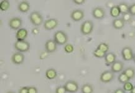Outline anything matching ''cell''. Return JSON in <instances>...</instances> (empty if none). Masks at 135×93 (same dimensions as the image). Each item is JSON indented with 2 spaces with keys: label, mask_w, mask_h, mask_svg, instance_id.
Here are the masks:
<instances>
[{
  "label": "cell",
  "mask_w": 135,
  "mask_h": 93,
  "mask_svg": "<svg viewBox=\"0 0 135 93\" xmlns=\"http://www.w3.org/2000/svg\"><path fill=\"white\" fill-rule=\"evenodd\" d=\"M54 40L57 45H64L68 42V36L64 31L58 30L54 35Z\"/></svg>",
  "instance_id": "cell-1"
},
{
  "label": "cell",
  "mask_w": 135,
  "mask_h": 93,
  "mask_svg": "<svg viewBox=\"0 0 135 93\" xmlns=\"http://www.w3.org/2000/svg\"><path fill=\"white\" fill-rule=\"evenodd\" d=\"M29 20L34 26H40L43 22V17L39 12L34 11L29 15Z\"/></svg>",
  "instance_id": "cell-2"
},
{
  "label": "cell",
  "mask_w": 135,
  "mask_h": 93,
  "mask_svg": "<svg viewBox=\"0 0 135 93\" xmlns=\"http://www.w3.org/2000/svg\"><path fill=\"white\" fill-rule=\"evenodd\" d=\"M94 24L93 22L90 20H86L81 24L80 32L83 35H90L93 32Z\"/></svg>",
  "instance_id": "cell-3"
},
{
  "label": "cell",
  "mask_w": 135,
  "mask_h": 93,
  "mask_svg": "<svg viewBox=\"0 0 135 93\" xmlns=\"http://www.w3.org/2000/svg\"><path fill=\"white\" fill-rule=\"evenodd\" d=\"M14 47L19 52H26L30 49V44L26 40H17L16 41L15 44H14Z\"/></svg>",
  "instance_id": "cell-4"
},
{
  "label": "cell",
  "mask_w": 135,
  "mask_h": 93,
  "mask_svg": "<svg viewBox=\"0 0 135 93\" xmlns=\"http://www.w3.org/2000/svg\"><path fill=\"white\" fill-rule=\"evenodd\" d=\"M64 86L67 92L75 93L79 90V84L74 80L67 81Z\"/></svg>",
  "instance_id": "cell-5"
},
{
  "label": "cell",
  "mask_w": 135,
  "mask_h": 93,
  "mask_svg": "<svg viewBox=\"0 0 135 93\" xmlns=\"http://www.w3.org/2000/svg\"><path fill=\"white\" fill-rule=\"evenodd\" d=\"M115 78V74L113 72H112L111 70H106L103 71L101 74L100 77V80L102 82L104 83H108L112 81Z\"/></svg>",
  "instance_id": "cell-6"
},
{
  "label": "cell",
  "mask_w": 135,
  "mask_h": 93,
  "mask_svg": "<svg viewBox=\"0 0 135 93\" xmlns=\"http://www.w3.org/2000/svg\"><path fill=\"white\" fill-rule=\"evenodd\" d=\"M122 55L123 59L125 61H131L133 60V50L129 47H124L122 50Z\"/></svg>",
  "instance_id": "cell-7"
},
{
  "label": "cell",
  "mask_w": 135,
  "mask_h": 93,
  "mask_svg": "<svg viewBox=\"0 0 135 93\" xmlns=\"http://www.w3.org/2000/svg\"><path fill=\"white\" fill-rule=\"evenodd\" d=\"M59 25V20L56 19H49L44 22V27L47 30H51L56 28Z\"/></svg>",
  "instance_id": "cell-8"
},
{
  "label": "cell",
  "mask_w": 135,
  "mask_h": 93,
  "mask_svg": "<svg viewBox=\"0 0 135 93\" xmlns=\"http://www.w3.org/2000/svg\"><path fill=\"white\" fill-rule=\"evenodd\" d=\"M22 24V21L21 19L18 18V17L11 18V19H9V22H8V25H9L10 28L15 30H18L20 29V27H21Z\"/></svg>",
  "instance_id": "cell-9"
},
{
  "label": "cell",
  "mask_w": 135,
  "mask_h": 93,
  "mask_svg": "<svg viewBox=\"0 0 135 93\" xmlns=\"http://www.w3.org/2000/svg\"><path fill=\"white\" fill-rule=\"evenodd\" d=\"M11 60L13 64L16 65H21L25 61V55L21 52H16L11 56Z\"/></svg>",
  "instance_id": "cell-10"
},
{
  "label": "cell",
  "mask_w": 135,
  "mask_h": 93,
  "mask_svg": "<svg viewBox=\"0 0 135 93\" xmlns=\"http://www.w3.org/2000/svg\"><path fill=\"white\" fill-rule=\"evenodd\" d=\"M84 11L82 9H75L70 13V18L74 21L79 22L82 20L84 18Z\"/></svg>",
  "instance_id": "cell-11"
},
{
  "label": "cell",
  "mask_w": 135,
  "mask_h": 93,
  "mask_svg": "<svg viewBox=\"0 0 135 93\" xmlns=\"http://www.w3.org/2000/svg\"><path fill=\"white\" fill-rule=\"evenodd\" d=\"M57 48V44L54 40V39L47 40L45 44V49L48 53L54 52L56 51Z\"/></svg>",
  "instance_id": "cell-12"
},
{
  "label": "cell",
  "mask_w": 135,
  "mask_h": 93,
  "mask_svg": "<svg viewBox=\"0 0 135 93\" xmlns=\"http://www.w3.org/2000/svg\"><path fill=\"white\" fill-rule=\"evenodd\" d=\"M93 17L97 19H102L104 18L105 16V11L102 7H96L92 10Z\"/></svg>",
  "instance_id": "cell-13"
},
{
  "label": "cell",
  "mask_w": 135,
  "mask_h": 93,
  "mask_svg": "<svg viewBox=\"0 0 135 93\" xmlns=\"http://www.w3.org/2000/svg\"><path fill=\"white\" fill-rule=\"evenodd\" d=\"M124 68V63L120 60H117L113 65L111 66V71L115 73H119L122 71Z\"/></svg>",
  "instance_id": "cell-14"
},
{
  "label": "cell",
  "mask_w": 135,
  "mask_h": 93,
  "mask_svg": "<svg viewBox=\"0 0 135 93\" xmlns=\"http://www.w3.org/2000/svg\"><path fill=\"white\" fill-rule=\"evenodd\" d=\"M27 35H28V31L24 28L20 29L16 33V38L18 41L25 40L27 37Z\"/></svg>",
  "instance_id": "cell-15"
},
{
  "label": "cell",
  "mask_w": 135,
  "mask_h": 93,
  "mask_svg": "<svg viewBox=\"0 0 135 93\" xmlns=\"http://www.w3.org/2000/svg\"><path fill=\"white\" fill-rule=\"evenodd\" d=\"M116 59H117V56H116L115 53L112 52L107 53L106 55L105 56V64H106L107 66H110V65L112 66V65L117 61Z\"/></svg>",
  "instance_id": "cell-16"
},
{
  "label": "cell",
  "mask_w": 135,
  "mask_h": 93,
  "mask_svg": "<svg viewBox=\"0 0 135 93\" xmlns=\"http://www.w3.org/2000/svg\"><path fill=\"white\" fill-rule=\"evenodd\" d=\"M18 9L21 13H27L30 9V4L27 1H21L18 4Z\"/></svg>",
  "instance_id": "cell-17"
},
{
  "label": "cell",
  "mask_w": 135,
  "mask_h": 93,
  "mask_svg": "<svg viewBox=\"0 0 135 93\" xmlns=\"http://www.w3.org/2000/svg\"><path fill=\"white\" fill-rule=\"evenodd\" d=\"M124 23H125V22L124 21V20L122 18H117L113 20L112 25H113V27L115 29L119 30V29L123 28V27L124 26Z\"/></svg>",
  "instance_id": "cell-18"
},
{
  "label": "cell",
  "mask_w": 135,
  "mask_h": 93,
  "mask_svg": "<svg viewBox=\"0 0 135 93\" xmlns=\"http://www.w3.org/2000/svg\"><path fill=\"white\" fill-rule=\"evenodd\" d=\"M57 76V72L54 68H50L46 70V77L48 80H52L55 79Z\"/></svg>",
  "instance_id": "cell-19"
},
{
  "label": "cell",
  "mask_w": 135,
  "mask_h": 93,
  "mask_svg": "<svg viewBox=\"0 0 135 93\" xmlns=\"http://www.w3.org/2000/svg\"><path fill=\"white\" fill-rule=\"evenodd\" d=\"M110 14L111 16L117 19V18H118L121 14L120 10L119 9L118 5H115V6H112L110 9Z\"/></svg>",
  "instance_id": "cell-20"
},
{
  "label": "cell",
  "mask_w": 135,
  "mask_h": 93,
  "mask_svg": "<svg viewBox=\"0 0 135 93\" xmlns=\"http://www.w3.org/2000/svg\"><path fill=\"white\" fill-rule=\"evenodd\" d=\"M94 89L93 86L90 84H84L81 87L82 93H93Z\"/></svg>",
  "instance_id": "cell-21"
},
{
  "label": "cell",
  "mask_w": 135,
  "mask_h": 93,
  "mask_svg": "<svg viewBox=\"0 0 135 93\" xmlns=\"http://www.w3.org/2000/svg\"><path fill=\"white\" fill-rule=\"evenodd\" d=\"M118 7L119 9L120 10L121 14H125L129 13V6H128V4L127 3L124 2L120 3V4H118Z\"/></svg>",
  "instance_id": "cell-22"
},
{
  "label": "cell",
  "mask_w": 135,
  "mask_h": 93,
  "mask_svg": "<svg viewBox=\"0 0 135 93\" xmlns=\"http://www.w3.org/2000/svg\"><path fill=\"white\" fill-rule=\"evenodd\" d=\"M125 73V75L129 78L130 80L133 79L135 76V70L134 68H131V67H128V68H126L125 70L123 71Z\"/></svg>",
  "instance_id": "cell-23"
},
{
  "label": "cell",
  "mask_w": 135,
  "mask_h": 93,
  "mask_svg": "<svg viewBox=\"0 0 135 93\" xmlns=\"http://www.w3.org/2000/svg\"><path fill=\"white\" fill-rule=\"evenodd\" d=\"M10 3L8 0H3L0 3V9L2 11H6L9 9Z\"/></svg>",
  "instance_id": "cell-24"
},
{
  "label": "cell",
  "mask_w": 135,
  "mask_h": 93,
  "mask_svg": "<svg viewBox=\"0 0 135 93\" xmlns=\"http://www.w3.org/2000/svg\"><path fill=\"white\" fill-rule=\"evenodd\" d=\"M118 81L120 82V83L124 84V83H126V82L129 81L130 79H129V78L125 75V73L123 71L122 73H121L120 75H119L118 77Z\"/></svg>",
  "instance_id": "cell-25"
},
{
  "label": "cell",
  "mask_w": 135,
  "mask_h": 93,
  "mask_svg": "<svg viewBox=\"0 0 135 93\" xmlns=\"http://www.w3.org/2000/svg\"><path fill=\"white\" fill-rule=\"evenodd\" d=\"M97 49H98L100 50H101L103 52L107 53L108 51L109 50V49H110V47H109L108 44H106V43L102 42L100 43V44H98V45L97 47Z\"/></svg>",
  "instance_id": "cell-26"
},
{
  "label": "cell",
  "mask_w": 135,
  "mask_h": 93,
  "mask_svg": "<svg viewBox=\"0 0 135 93\" xmlns=\"http://www.w3.org/2000/svg\"><path fill=\"white\" fill-rule=\"evenodd\" d=\"M106 54H107L106 53H105V52H103V51L100 50H98V49H95L93 52V55H94V56H95V57H97V58H105Z\"/></svg>",
  "instance_id": "cell-27"
},
{
  "label": "cell",
  "mask_w": 135,
  "mask_h": 93,
  "mask_svg": "<svg viewBox=\"0 0 135 93\" xmlns=\"http://www.w3.org/2000/svg\"><path fill=\"white\" fill-rule=\"evenodd\" d=\"M64 49L65 52H66L67 53H71L73 52L74 50V47L73 45L71 44H67L64 45Z\"/></svg>",
  "instance_id": "cell-28"
},
{
  "label": "cell",
  "mask_w": 135,
  "mask_h": 93,
  "mask_svg": "<svg viewBox=\"0 0 135 93\" xmlns=\"http://www.w3.org/2000/svg\"><path fill=\"white\" fill-rule=\"evenodd\" d=\"M133 88H134V86H133V84L129 81L124 83L123 84V89L124 91H129V92H131V91L133 90Z\"/></svg>",
  "instance_id": "cell-29"
},
{
  "label": "cell",
  "mask_w": 135,
  "mask_h": 93,
  "mask_svg": "<svg viewBox=\"0 0 135 93\" xmlns=\"http://www.w3.org/2000/svg\"><path fill=\"white\" fill-rule=\"evenodd\" d=\"M64 86H59L55 89V93H67Z\"/></svg>",
  "instance_id": "cell-30"
},
{
  "label": "cell",
  "mask_w": 135,
  "mask_h": 93,
  "mask_svg": "<svg viewBox=\"0 0 135 93\" xmlns=\"http://www.w3.org/2000/svg\"><path fill=\"white\" fill-rule=\"evenodd\" d=\"M122 19L124 20V22H130L132 19V16L129 13L125 14H123Z\"/></svg>",
  "instance_id": "cell-31"
},
{
  "label": "cell",
  "mask_w": 135,
  "mask_h": 93,
  "mask_svg": "<svg viewBox=\"0 0 135 93\" xmlns=\"http://www.w3.org/2000/svg\"><path fill=\"white\" fill-rule=\"evenodd\" d=\"M129 13L132 16H135V3L132 4L129 6Z\"/></svg>",
  "instance_id": "cell-32"
},
{
  "label": "cell",
  "mask_w": 135,
  "mask_h": 93,
  "mask_svg": "<svg viewBox=\"0 0 135 93\" xmlns=\"http://www.w3.org/2000/svg\"><path fill=\"white\" fill-rule=\"evenodd\" d=\"M28 93H38V90L36 87L29 86L28 87Z\"/></svg>",
  "instance_id": "cell-33"
},
{
  "label": "cell",
  "mask_w": 135,
  "mask_h": 93,
  "mask_svg": "<svg viewBox=\"0 0 135 93\" xmlns=\"http://www.w3.org/2000/svg\"><path fill=\"white\" fill-rule=\"evenodd\" d=\"M18 93H28V87H22L19 89Z\"/></svg>",
  "instance_id": "cell-34"
},
{
  "label": "cell",
  "mask_w": 135,
  "mask_h": 93,
  "mask_svg": "<svg viewBox=\"0 0 135 93\" xmlns=\"http://www.w3.org/2000/svg\"><path fill=\"white\" fill-rule=\"evenodd\" d=\"M85 2V0H73V3H75L76 4L80 5L84 4V3Z\"/></svg>",
  "instance_id": "cell-35"
},
{
  "label": "cell",
  "mask_w": 135,
  "mask_h": 93,
  "mask_svg": "<svg viewBox=\"0 0 135 93\" xmlns=\"http://www.w3.org/2000/svg\"><path fill=\"white\" fill-rule=\"evenodd\" d=\"M113 93H126V91L122 88H118L116 89Z\"/></svg>",
  "instance_id": "cell-36"
},
{
  "label": "cell",
  "mask_w": 135,
  "mask_h": 93,
  "mask_svg": "<svg viewBox=\"0 0 135 93\" xmlns=\"http://www.w3.org/2000/svg\"><path fill=\"white\" fill-rule=\"evenodd\" d=\"M130 93H135V86H134V88L133 89V90L131 91Z\"/></svg>",
  "instance_id": "cell-37"
},
{
  "label": "cell",
  "mask_w": 135,
  "mask_h": 93,
  "mask_svg": "<svg viewBox=\"0 0 135 93\" xmlns=\"http://www.w3.org/2000/svg\"><path fill=\"white\" fill-rule=\"evenodd\" d=\"M133 61H134V62L135 63V54H134V56H133Z\"/></svg>",
  "instance_id": "cell-38"
},
{
  "label": "cell",
  "mask_w": 135,
  "mask_h": 93,
  "mask_svg": "<svg viewBox=\"0 0 135 93\" xmlns=\"http://www.w3.org/2000/svg\"><path fill=\"white\" fill-rule=\"evenodd\" d=\"M6 93H15V92H13V91H8V92H7Z\"/></svg>",
  "instance_id": "cell-39"
}]
</instances>
